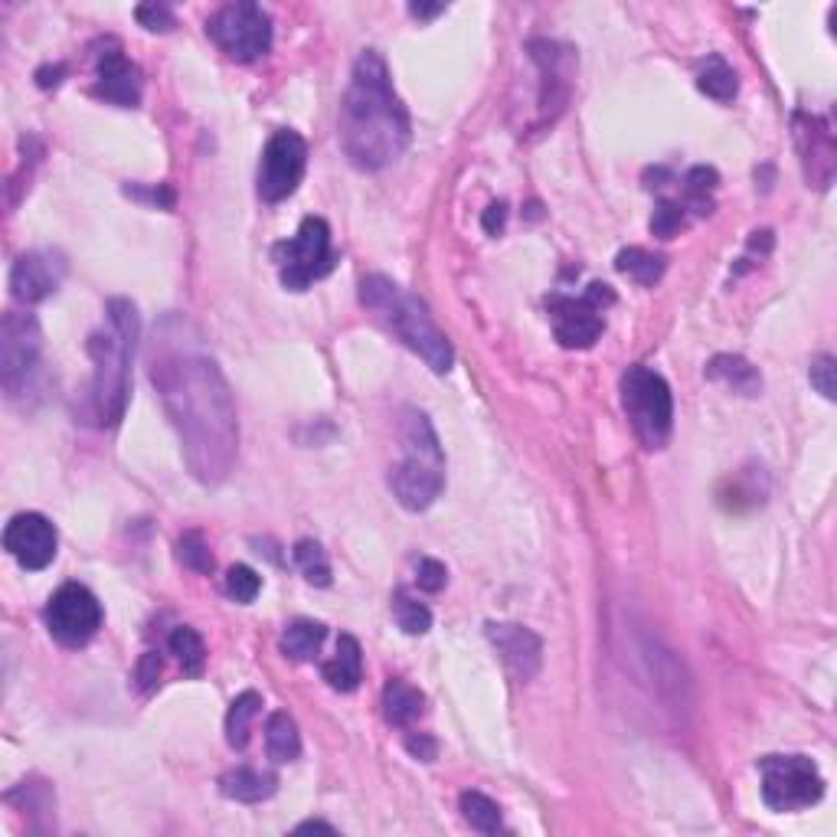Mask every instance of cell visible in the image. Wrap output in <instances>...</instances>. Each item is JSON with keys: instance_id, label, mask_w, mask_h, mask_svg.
<instances>
[{"instance_id": "obj_1", "label": "cell", "mask_w": 837, "mask_h": 837, "mask_svg": "<svg viewBox=\"0 0 837 837\" xmlns=\"http://www.w3.org/2000/svg\"><path fill=\"white\" fill-rule=\"evenodd\" d=\"M148 373L180 435L190 475L206 488L223 485L240 455V418L233 390L180 315L161 321Z\"/></svg>"}, {"instance_id": "obj_2", "label": "cell", "mask_w": 837, "mask_h": 837, "mask_svg": "<svg viewBox=\"0 0 837 837\" xmlns=\"http://www.w3.org/2000/svg\"><path fill=\"white\" fill-rule=\"evenodd\" d=\"M410 112L400 102L390 70L377 50L353 63L340 105V148L357 170H383L410 148Z\"/></svg>"}, {"instance_id": "obj_3", "label": "cell", "mask_w": 837, "mask_h": 837, "mask_svg": "<svg viewBox=\"0 0 837 837\" xmlns=\"http://www.w3.org/2000/svg\"><path fill=\"white\" fill-rule=\"evenodd\" d=\"M108 328L88 337V357L95 363L92 377V416L102 428H115L125 418L131 393V360L141 335L138 308L128 298L108 301Z\"/></svg>"}, {"instance_id": "obj_4", "label": "cell", "mask_w": 837, "mask_h": 837, "mask_svg": "<svg viewBox=\"0 0 837 837\" xmlns=\"http://www.w3.org/2000/svg\"><path fill=\"white\" fill-rule=\"evenodd\" d=\"M360 301L390 328V335H396L413 353H418L432 373L452 370L455 347L442 335V328L428 315L425 301H418L416 295H410L406 288H400L386 275H367L360 282Z\"/></svg>"}, {"instance_id": "obj_5", "label": "cell", "mask_w": 837, "mask_h": 837, "mask_svg": "<svg viewBox=\"0 0 837 837\" xmlns=\"http://www.w3.org/2000/svg\"><path fill=\"white\" fill-rule=\"evenodd\" d=\"M403 462L390 475V488L406 510H425L445 488V452L425 413L410 410L403 418Z\"/></svg>"}, {"instance_id": "obj_6", "label": "cell", "mask_w": 837, "mask_h": 837, "mask_svg": "<svg viewBox=\"0 0 837 837\" xmlns=\"http://www.w3.org/2000/svg\"><path fill=\"white\" fill-rule=\"evenodd\" d=\"M622 406L638 442L651 452L665 448L674 428V396L668 380L651 367H628L622 377Z\"/></svg>"}, {"instance_id": "obj_7", "label": "cell", "mask_w": 837, "mask_h": 837, "mask_svg": "<svg viewBox=\"0 0 837 837\" xmlns=\"http://www.w3.org/2000/svg\"><path fill=\"white\" fill-rule=\"evenodd\" d=\"M762 798L772 812H802L822 802L825 778L808 755H765L759 759Z\"/></svg>"}, {"instance_id": "obj_8", "label": "cell", "mask_w": 837, "mask_h": 837, "mask_svg": "<svg viewBox=\"0 0 837 837\" xmlns=\"http://www.w3.org/2000/svg\"><path fill=\"white\" fill-rule=\"evenodd\" d=\"M275 262L282 285L288 292H305L311 282L325 278L335 268V250H331V226L321 216L301 220L295 240L275 246Z\"/></svg>"}, {"instance_id": "obj_9", "label": "cell", "mask_w": 837, "mask_h": 837, "mask_svg": "<svg viewBox=\"0 0 837 837\" xmlns=\"http://www.w3.org/2000/svg\"><path fill=\"white\" fill-rule=\"evenodd\" d=\"M206 33L236 63H252L272 50V17L252 0L216 10V17L206 23Z\"/></svg>"}, {"instance_id": "obj_10", "label": "cell", "mask_w": 837, "mask_h": 837, "mask_svg": "<svg viewBox=\"0 0 837 837\" xmlns=\"http://www.w3.org/2000/svg\"><path fill=\"white\" fill-rule=\"evenodd\" d=\"M43 353L40 321L27 311H7L0 321V383L10 396H17L30 373L36 370Z\"/></svg>"}, {"instance_id": "obj_11", "label": "cell", "mask_w": 837, "mask_h": 837, "mask_svg": "<svg viewBox=\"0 0 837 837\" xmlns=\"http://www.w3.org/2000/svg\"><path fill=\"white\" fill-rule=\"evenodd\" d=\"M43 618H46L50 635L60 645L83 648L102 628V605H98V598L85 586L66 583V586H60L50 595Z\"/></svg>"}, {"instance_id": "obj_12", "label": "cell", "mask_w": 837, "mask_h": 837, "mask_svg": "<svg viewBox=\"0 0 837 837\" xmlns=\"http://www.w3.org/2000/svg\"><path fill=\"white\" fill-rule=\"evenodd\" d=\"M308 168V145L298 131L282 128L268 138L258 165V197L265 203H282L288 200Z\"/></svg>"}, {"instance_id": "obj_13", "label": "cell", "mask_w": 837, "mask_h": 837, "mask_svg": "<svg viewBox=\"0 0 837 837\" xmlns=\"http://www.w3.org/2000/svg\"><path fill=\"white\" fill-rule=\"evenodd\" d=\"M56 527L43 513H17L3 530V550L23 570H46L56 560Z\"/></svg>"}, {"instance_id": "obj_14", "label": "cell", "mask_w": 837, "mask_h": 837, "mask_svg": "<svg viewBox=\"0 0 837 837\" xmlns=\"http://www.w3.org/2000/svg\"><path fill=\"white\" fill-rule=\"evenodd\" d=\"M550 308V321H553V335L563 347L570 350H586L598 337H602V308L583 295V298H570V295H553L547 301Z\"/></svg>"}, {"instance_id": "obj_15", "label": "cell", "mask_w": 837, "mask_h": 837, "mask_svg": "<svg viewBox=\"0 0 837 837\" xmlns=\"http://www.w3.org/2000/svg\"><path fill=\"white\" fill-rule=\"evenodd\" d=\"M66 275V262L56 252H27L10 268V292L23 305L50 298Z\"/></svg>"}, {"instance_id": "obj_16", "label": "cell", "mask_w": 837, "mask_h": 837, "mask_svg": "<svg viewBox=\"0 0 837 837\" xmlns=\"http://www.w3.org/2000/svg\"><path fill=\"white\" fill-rule=\"evenodd\" d=\"M488 642L495 645V651L501 655V661L517 680L537 677V670L543 665V642L537 632L513 622H491Z\"/></svg>"}, {"instance_id": "obj_17", "label": "cell", "mask_w": 837, "mask_h": 837, "mask_svg": "<svg viewBox=\"0 0 837 837\" xmlns=\"http://www.w3.org/2000/svg\"><path fill=\"white\" fill-rule=\"evenodd\" d=\"M795 141L812 187H828L835 177V135L815 115H795Z\"/></svg>"}, {"instance_id": "obj_18", "label": "cell", "mask_w": 837, "mask_h": 837, "mask_svg": "<svg viewBox=\"0 0 837 837\" xmlns=\"http://www.w3.org/2000/svg\"><path fill=\"white\" fill-rule=\"evenodd\" d=\"M141 73L138 66L112 50V53H102L98 56V80H95V95L118 105V108H138L141 105Z\"/></svg>"}, {"instance_id": "obj_19", "label": "cell", "mask_w": 837, "mask_h": 837, "mask_svg": "<svg viewBox=\"0 0 837 837\" xmlns=\"http://www.w3.org/2000/svg\"><path fill=\"white\" fill-rule=\"evenodd\" d=\"M278 788V775L275 772H262V769H233L220 778V792L230 798V802H243V805H255V802H265L272 798Z\"/></svg>"}, {"instance_id": "obj_20", "label": "cell", "mask_w": 837, "mask_h": 837, "mask_svg": "<svg viewBox=\"0 0 837 837\" xmlns=\"http://www.w3.org/2000/svg\"><path fill=\"white\" fill-rule=\"evenodd\" d=\"M325 680L340 690V693H350L360 687L363 680V651H360V642L353 635H340L337 638V651L335 658L321 668Z\"/></svg>"}, {"instance_id": "obj_21", "label": "cell", "mask_w": 837, "mask_h": 837, "mask_svg": "<svg viewBox=\"0 0 837 837\" xmlns=\"http://www.w3.org/2000/svg\"><path fill=\"white\" fill-rule=\"evenodd\" d=\"M707 377L717 380V383H723V386H730V390L740 393V396H755V393H762V377H759V370H755L750 360H743V357H737V353H720V357H713L710 367H707Z\"/></svg>"}, {"instance_id": "obj_22", "label": "cell", "mask_w": 837, "mask_h": 837, "mask_svg": "<svg viewBox=\"0 0 837 837\" xmlns=\"http://www.w3.org/2000/svg\"><path fill=\"white\" fill-rule=\"evenodd\" d=\"M422 693L406 680H390L383 690V717L390 727H413L422 717Z\"/></svg>"}, {"instance_id": "obj_23", "label": "cell", "mask_w": 837, "mask_h": 837, "mask_svg": "<svg viewBox=\"0 0 837 837\" xmlns=\"http://www.w3.org/2000/svg\"><path fill=\"white\" fill-rule=\"evenodd\" d=\"M325 635L328 628L321 622H311V618H298L285 628L282 635V651L292 658V661H315L321 645H325Z\"/></svg>"}, {"instance_id": "obj_24", "label": "cell", "mask_w": 837, "mask_h": 837, "mask_svg": "<svg viewBox=\"0 0 837 837\" xmlns=\"http://www.w3.org/2000/svg\"><path fill=\"white\" fill-rule=\"evenodd\" d=\"M265 753L272 762H295L301 755V737H298V727L288 713H272L268 723H265Z\"/></svg>"}, {"instance_id": "obj_25", "label": "cell", "mask_w": 837, "mask_h": 837, "mask_svg": "<svg viewBox=\"0 0 837 837\" xmlns=\"http://www.w3.org/2000/svg\"><path fill=\"white\" fill-rule=\"evenodd\" d=\"M615 268H618L625 278H632V282H638V285L651 288L655 282H661V275H665L668 262H665V255H655V252L632 246V250L618 252Z\"/></svg>"}, {"instance_id": "obj_26", "label": "cell", "mask_w": 837, "mask_h": 837, "mask_svg": "<svg viewBox=\"0 0 837 837\" xmlns=\"http://www.w3.org/2000/svg\"><path fill=\"white\" fill-rule=\"evenodd\" d=\"M258 710H262V697H258L255 690L240 693V697L230 703V713H226V743H230L233 750H246L252 720L258 717Z\"/></svg>"}, {"instance_id": "obj_27", "label": "cell", "mask_w": 837, "mask_h": 837, "mask_svg": "<svg viewBox=\"0 0 837 837\" xmlns=\"http://www.w3.org/2000/svg\"><path fill=\"white\" fill-rule=\"evenodd\" d=\"M697 88H700L703 95L717 98V102H733L737 92H740V80H737L733 66H727L723 56H710V60L700 66V73H697Z\"/></svg>"}, {"instance_id": "obj_28", "label": "cell", "mask_w": 837, "mask_h": 837, "mask_svg": "<svg viewBox=\"0 0 837 837\" xmlns=\"http://www.w3.org/2000/svg\"><path fill=\"white\" fill-rule=\"evenodd\" d=\"M462 815L481 835H498L501 831V808H498V802H491L481 792H465L462 795Z\"/></svg>"}, {"instance_id": "obj_29", "label": "cell", "mask_w": 837, "mask_h": 837, "mask_svg": "<svg viewBox=\"0 0 837 837\" xmlns=\"http://www.w3.org/2000/svg\"><path fill=\"white\" fill-rule=\"evenodd\" d=\"M295 563H298L301 576L311 586H331V563H328V553L321 550V543L298 540L295 543Z\"/></svg>"}, {"instance_id": "obj_30", "label": "cell", "mask_w": 837, "mask_h": 837, "mask_svg": "<svg viewBox=\"0 0 837 837\" xmlns=\"http://www.w3.org/2000/svg\"><path fill=\"white\" fill-rule=\"evenodd\" d=\"M717 183H720V173L713 168H707V165L687 170V180H684L687 203H690L700 216H707V213L713 210V200H710V197H713Z\"/></svg>"}, {"instance_id": "obj_31", "label": "cell", "mask_w": 837, "mask_h": 837, "mask_svg": "<svg viewBox=\"0 0 837 837\" xmlns=\"http://www.w3.org/2000/svg\"><path fill=\"white\" fill-rule=\"evenodd\" d=\"M170 655L183 665L187 674H200L203 665H206V645H203V638L193 632V628H177L173 635H170Z\"/></svg>"}, {"instance_id": "obj_32", "label": "cell", "mask_w": 837, "mask_h": 837, "mask_svg": "<svg viewBox=\"0 0 837 837\" xmlns=\"http://www.w3.org/2000/svg\"><path fill=\"white\" fill-rule=\"evenodd\" d=\"M393 615H396V625L406 632V635H425L432 628V612L413 598L410 592H396L393 598Z\"/></svg>"}, {"instance_id": "obj_33", "label": "cell", "mask_w": 837, "mask_h": 837, "mask_svg": "<svg viewBox=\"0 0 837 837\" xmlns=\"http://www.w3.org/2000/svg\"><path fill=\"white\" fill-rule=\"evenodd\" d=\"M177 550H180V563L190 566L193 573H203V576L213 573V557H210V547H206L203 533H197V530L183 533Z\"/></svg>"}, {"instance_id": "obj_34", "label": "cell", "mask_w": 837, "mask_h": 837, "mask_svg": "<svg viewBox=\"0 0 837 837\" xmlns=\"http://www.w3.org/2000/svg\"><path fill=\"white\" fill-rule=\"evenodd\" d=\"M258 589H262V576H258L252 566H243V563H240V566H230V573H226V595H230V598L250 605V602H255Z\"/></svg>"}, {"instance_id": "obj_35", "label": "cell", "mask_w": 837, "mask_h": 837, "mask_svg": "<svg viewBox=\"0 0 837 837\" xmlns=\"http://www.w3.org/2000/svg\"><path fill=\"white\" fill-rule=\"evenodd\" d=\"M684 203H674V200H661L655 216H651V233L658 240H674L680 230H684Z\"/></svg>"}, {"instance_id": "obj_36", "label": "cell", "mask_w": 837, "mask_h": 837, "mask_svg": "<svg viewBox=\"0 0 837 837\" xmlns=\"http://www.w3.org/2000/svg\"><path fill=\"white\" fill-rule=\"evenodd\" d=\"M812 386H815L825 400H835L837 396V360L831 353L815 357V363H812Z\"/></svg>"}, {"instance_id": "obj_37", "label": "cell", "mask_w": 837, "mask_h": 837, "mask_svg": "<svg viewBox=\"0 0 837 837\" xmlns=\"http://www.w3.org/2000/svg\"><path fill=\"white\" fill-rule=\"evenodd\" d=\"M416 583L422 592H442L445 583H448V570H445V563H438V560H418L416 563Z\"/></svg>"}, {"instance_id": "obj_38", "label": "cell", "mask_w": 837, "mask_h": 837, "mask_svg": "<svg viewBox=\"0 0 837 837\" xmlns=\"http://www.w3.org/2000/svg\"><path fill=\"white\" fill-rule=\"evenodd\" d=\"M135 13H138L141 27H148L151 33H168V30H173V13H170V7H165V3H141Z\"/></svg>"}, {"instance_id": "obj_39", "label": "cell", "mask_w": 837, "mask_h": 837, "mask_svg": "<svg viewBox=\"0 0 837 837\" xmlns=\"http://www.w3.org/2000/svg\"><path fill=\"white\" fill-rule=\"evenodd\" d=\"M161 670H165V665H161V658H158L155 651L145 655L141 665H138V684H141L145 690H155V687L161 684Z\"/></svg>"}, {"instance_id": "obj_40", "label": "cell", "mask_w": 837, "mask_h": 837, "mask_svg": "<svg viewBox=\"0 0 837 837\" xmlns=\"http://www.w3.org/2000/svg\"><path fill=\"white\" fill-rule=\"evenodd\" d=\"M406 750L416 755V759H422V762H432V759L438 755L435 740L425 737V733H410V737H406Z\"/></svg>"}, {"instance_id": "obj_41", "label": "cell", "mask_w": 837, "mask_h": 837, "mask_svg": "<svg viewBox=\"0 0 837 837\" xmlns=\"http://www.w3.org/2000/svg\"><path fill=\"white\" fill-rule=\"evenodd\" d=\"M504 223H507V206H504V203H491V206L485 210V220H481L485 233H488V236H498L504 230Z\"/></svg>"}, {"instance_id": "obj_42", "label": "cell", "mask_w": 837, "mask_h": 837, "mask_svg": "<svg viewBox=\"0 0 837 837\" xmlns=\"http://www.w3.org/2000/svg\"><path fill=\"white\" fill-rule=\"evenodd\" d=\"M63 76H66L63 66H46V70L36 73V83H40V88H53V85L63 83Z\"/></svg>"}, {"instance_id": "obj_43", "label": "cell", "mask_w": 837, "mask_h": 837, "mask_svg": "<svg viewBox=\"0 0 837 837\" xmlns=\"http://www.w3.org/2000/svg\"><path fill=\"white\" fill-rule=\"evenodd\" d=\"M410 13L418 20H432L438 13H445V3H410Z\"/></svg>"}, {"instance_id": "obj_44", "label": "cell", "mask_w": 837, "mask_h": 837, "mask_svg": "<svg viewBox=\"0 0 837 837\" xmlns=\"http://www.w3.org/2000/svg\"><path fill=\"white\" fill-rule=\"evenodd\" d=\"M308 831H325V835H337V828L325 825V822H305V825H298V835H308Z\"/></svg>"}]
</instances>
